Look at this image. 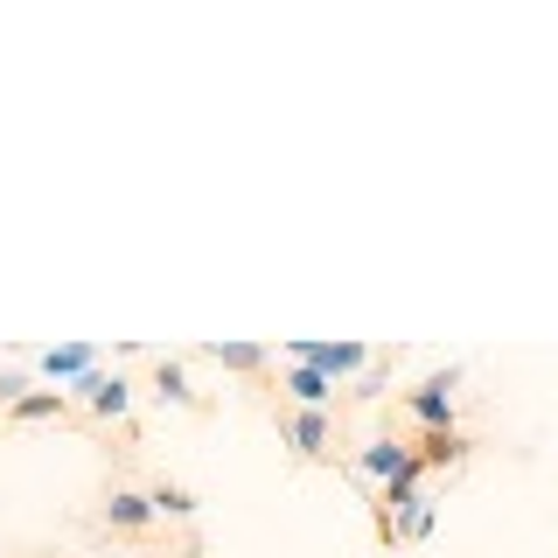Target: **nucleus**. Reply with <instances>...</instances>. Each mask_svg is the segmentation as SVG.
<instances>
[{
  "label": "nucleus",
  "instance_id": "obj_1",
  "mask_svg": "<svg viewBox=\"0 0 558 558\" xmlns=\"http://www.w3.org/2000/svg\"><path fill=\"white\" fill-rule=\"evenodd\" d=\"M70 405H84L92 418H112V426H119V418L133 412V384L119 377V371H105V363H98V371H84L77 384H70Z\"/></svg>",
  "mask_w": 558,
  "mask_h": 558
},
{
  "label": "nucleus",
  "instance_id": "obj_2",
  "mask_svg": "<svg viewBox=\"0 0 558 558\" xmlns=\"http://www.w3.org/2000/svg\"><path fill=\"white\" fill-rule=\"evenodd\" d=\"M287 356L307 363V371H322L328 384H342V377H363V371H371L377 349H371V342H293Z\"/></svg>",
  "mask_w": 558,
  "mask_h": 558
},
{
  "label": "nucleus",
  "instance_id": "obj_3",
  "mask_svg": "<svg viewBox=\"0 0 558 558\" xmlns=\"http://www.w3.org/2000/svg\"><path fill=\"white\" fill-rule=\"evenodd\" d=\"M279 440L293 447V461H328V453H336V418L287 405V412H279Z\"/></svg>",
  "mask_w": 558,
  "mask_h": 558
},
{
  "label": "nucleus",
  "instance_id": "obj_4",
  "mask_svg": "<svg viewBox=\"0 0 558 558\" xmlns=\"http://www.w3.org/2000/svg\"><path fill=\"white\" fill-rule=\"evenodd\" d=\"M453 384H461V371H433L418 391H405V412L418 418V433H453Z\"/></svg>",
  "mask_w": 558,
  "mask_h": 558
},
{
  "label": "nucleus",
  "instance_id": "obj_5",
  "mask_svg": "<svg viewBox=\"0 0 558 558\" xmlns=\"http://www.w3.org/2000/svg\"><path fill=\"white\" fill-rule=\"evenodd\" d=\"M154 502H147V488H112V496H105V531L112 537H147L154 531Z\"/></svg>",
  "mask_w": 558,
  "mask_h": 558
},
{
  "label": "nucleus",
  "instance_id": "obj_6",
  "mask_svg": "<svg viewBox=\"0 0 558 558\" xmlns=\"http://www.w3.org/2000/svg\"><path fill=\"white\" fill-rule=\"evenodd\" d=\"M356 461H363V475H377L384 488H391V482H418V475H426V468L412 461V440H371V447L356 453Z\"/></svg>",
  "mask_w": 558,
  "mask_h": 558
},
{
  "label": "nucleus",
  "instance_id": "obj_7",
  "mask_svg": "<svg viewBox=\"0 0 558 558\" xmlns=\"http://www.w3.org/2000/svg\"><path fill=\"white\" fill-rule=\"evenodd\" d=\"M279 391H287V398H293L301 412H328V398H336V384H328L322 371H307V363H287V371H279Z\"/></svg>",
  "mask_w": 558,
  "mask_h": 558
},
{
  "label": "nucleus",
  "instance_id": "obj_8",
  "mask_svg": "<svg viewBox=\"0 0 558 558\" xmlns=\"http://www.w3.org/2000/svg\"><path fill=\"white\" fill-rule=\"evenodd\" d=\"M468 447H475L468 433H418V440H412V461L418 468H461Z\"/></svg>",
  "mask_w": 558,
  "mask_h": 558
},
{
  "label": "nucleus",
  "instance_id": "obj_9",
  "mask_svg": "<svg viewBox=\"0 0 558 558\" xmlns=\"http://www.w3.org/2000/svg\"><path fill=\"white\" fill-rule=\"evenodd\" d=\"M203 356H209V363H223V371H238V377L272 371V349H266V342H209Z\"/></svg>",
  "mask_w": 558,
  "mask_h": 558
},
{
  "label": "nucleus",
  "instance_id": "obj_10",
  "mask_svg": "<svg viewBox=\"0 0 558 558\" xmlns=\"http://www.w3.org/2000/svg\"><path fill=\"white\" fill-rule=\"evenodd\" d=\"M70 412V391H28L8 405V426H43V418H63Z\"/></svg>",
  "mask_w": 558,
  "mask_h": 558
},
{
  "label": "nucleus",
  "instance_id": "obj_11",
  "mask_svg": "<svg viewBox=\"0 0 558 558\" xmlns=\"http://www.w3.org/2000/svg\"><path fill=\"white\" fill-rule=\"evenodd\" d=\"M147 502H154V517H161V523H189V517H196V510H203V502H196V496H189V488H182V482H168V475H161V482H154V488H147Z\"/></svg>",
  "mask_w": 558,
  "mask_h": 558
},
{
  "label": "nucleus",
  "instance_id": "obj_12",
  "mask_svg": "<svg viewBox=\"0 0 558 558\" xmlns=\"http://www.w3.org/2000/svg\"><path fill=\"white\" fill-rule=\"evenodd\" d=\"M43 371H49V377H63V384H77L84 371H98V349L63 342V349H49V356H43Z\"/></svg>",
  "mask_w": 558,
  "mask_h": 558
},
{
  "label": "nucleus",
  "instance_id": "obj_13",
  "mask_svg": "<svg viewBox=\"0 0 558 558\" xmlns=\"http://www.w3.org/2000/svg\"><path fill=\"white\" fill-rule=\"evenodd\" d=\"M154 398H161V405H196V391H189V377H182V363H174V356L154 363Z\"/></svg>",
  "mask_w": 558,
  "mask_h": 558
},
{
  "label": "nucleus",
  "instance_id": "obj_14",
  "mask_svg": "<svg viewBox=\"0 0 558 558\" xmlns=\"http://www.w3.org/2000/svg\"><path fill=\"white\" fill-rule=\"evenodd\" d=\"M391 363H398V356H384V349H377V356H371V371L356 377V398H363V405H371V398H384V377H391Z\"/></svg>",
  "mask_w": 558,
  "mask_h": 558
},
{
  "label": "nucleus",
  "instance_id": "obj_15",
  "mask_svg": "<svg viewBox=\"0 0 558 558\" xmlns=\"http://www.w3.org/2000/svg\"><path fill=\"white\" fill-rule=\"evenodd\" d=\"M14 398H28V377L22 371H0V405H14Z\"/></svg>",
  "mask_w": 558,
  "mask_h": 558
}]
</instances>
